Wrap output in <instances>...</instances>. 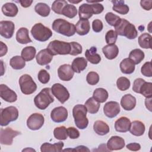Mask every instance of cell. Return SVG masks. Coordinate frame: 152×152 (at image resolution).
I'll use <instances>...</instances> for the list:
<instances>
[{
    "label": "cell",
    "mask_w": 152,
    "mask_h": 152,
    "mask_svg": "<svg viewBox=\"0 0 152 152\" xmlns=\"http://www.w3.org/2000/svg\"><path fill=\"white\" fill-rule=\"evenodd\" d=\"M103 28V25L101 20L99 19H96L93 21L92 28L94 32L99 33L102 30Z\"/></svg>",
    "instance_id": "obj_52"
},
{
    "label": "cell",
    "mask_w": 152,
    "mask_h": 152,
    "mask_svg": "<svg viewBox=\"0 0 152 152\" xmlns=\"http://www.w3.org/2000/svg\"><path fill=\"white\" fill-rule=\"evenodd\" d=\"M139 93L143 95L146 98H150L152 96V83L145 81L141 84Z\"/></svg>",
    "instance_id": "obj_40"
},
{
    "label": "cell",
    "mask_w": 152,
    "mask_h": 152,
    "mask_svg": "<svg viewBox=\"0 0 152 152\" xmlns=\"http://www.w3.org/2000/svg\"><path fill=\"white\" fill-rule=\"evenodd\" d=\"M84 106H86L87 110L91 114L96 113L100 108V103L96 100L93 97H90L85 102Z\"/></svg>",
    "instance_id": "obj_32"
},
{
    "label": "cell",
    "mask_w": 152,
    "mask_h": 152,
    "mask_svg": "<svg viewBox=\"0 0 152 152\" xmlns=\"http://www.w3.org/2000/svg\"><path fill=\"white\" fill-rule=\"evenodd\" d=\"M145 81V80L142 78H137L134 80V83H133V86H132V90L134 92L137 93H139V90L141 86V84Z\"/></svg>",
    "instance_id": "obj_53"
},
{
    "label": "cell",
    "mask_w": 152,
    "mask_h": 152,
    "mask_svg": "<svg viewBox=\"0 0 152 152\" xmlns=\"http://www.w3.org/2000/svg\"><path fill=\"white\" fill-rule=\"evenodd\" d=\"M64 145L63 142L59 141L57 143L52 144L48 142L43 143L40 147V150L42 152H60L62 150V148Z\"/></svg>",
    "instance_id": "obj_28"
},
{
    "label": "cell",
    "mask_w": 152,
    "mask_h": 152,
    "mask_svg": "<svg viewBox=\"0 0 152 152\" xmlns=\"http://www.w3.org/2000/svg\"><path fill=\"white\" fill-rule=\"evenodd\" d=\"M151 97L150 98H146L145 100V106L146 107L150 110L151 111Z\"/></svg>",
    "instance_id": "obj_60"
},
{
    "label": "cell",
    "mask_w": 152,
    "mask_h": 152,
    "mask_svg": "<svg viewBox=\"0 0 152 152\" xmlns=\"http://www.w3.org/2000/svg\"><path fill=\"white\" fill-rule=\"evenodd\" d=\"M2 11L3 14L8 17H13L16 16L18 12L17 6L12 2H7L2 7Z\"/></svg>",
    "instance_id": "obj_30"
},
{
    "label": "cell",
    "mask_w": 152,
    "mask_h": 152,
    "mask_svg": "<svg viewBox=\"0 0 152 152\" xmlns=\"http://www.w3.org/2000/svg\"><path fill=\"white\" fill-rule=\"evenodd\" d=\"M93 129L95 132L99 135H104L109 132L110 129L108 125L103 121H96L93 125Z\"/></svg>",
    "instance_id": "obj_29"
},
{
    "label": "cell",
    "mask_w": 152,
    "mask_h": 152,
    "mask_svg": "<svg viewBox=\"0 0 152 152\" xmlns=\"http://www.w3.org/2000/svg\"><path fill=\"white\" fill-rule=\"evenodd\" d=\"M53 95L61 103H64L69 98V93L63 85L60 83L54 84L51 88Z\"/></svg>",
    "instance_id": "obj_9"
},
{
    "label": "cell",
    "mask_w": 152,
    "mask_h": 152,
    "mask_svg": "<svg viewBox=\"0 0 152 152\" xmlns=\"http://www.w3.org/2000/svg\"><path fill=\"white\" fill-rule=\"evenodd\" d=\"M87 112L86 106L83 104H77L72 109L75 124L80 129H84L88 126V120L86 116Z\"/></svg>",
    "instance_id": "obj_3"
},
{
    "label": "cell",
    "mask_w": 152,
    "mask_h": 152,
    "mask_svg": "<svg viewBox=\"0 0 152 152\" xmlns=\"http://www.w3.org/2000/svg\"><path fill=\"white\" fill-rule=\"evenodd\" d=\"M131 85L130 81L128 78L125 77H119L116 81V86L119 90L121 91H125L128 90Z\"/></svg>",
    "instance_id": "obj_44"
},
{
    "label": "cell",
    "mask_w": 152,
    "mask_h": 152,
    "mask_svg": "<svg viewBox=\"0 0 152 152\" xmlns=\"http://www.w3.org/2000/svg\"><path fill=\"white\" fill-rule=\"evenodd\" d=\"M68 3L64 0H56L52 5V11L57 14H61L62 11L64 7L67 5Z\"/></svg>",
    "instance_id": "obj_43"
},
{
    "label": "cell",
    "mask_w": 152,
    "mask_h": 152,
    "mask_svg": "<svg viewBox=\"0 0 152 152\" xmlns=\"http://www.w3.org/2000/svg\"><path fill=\"white\" fill-rule=\"evenodd\" d=\"M52 27L55 31L67 37L73 36L76 32L75 26L74 24L62 18L54 20Z\"/></svg>",
    "instance_id": "obj_2"
},
{
    "label": "cell",
    "mask_w": 152,
    "mask_h": 152,
    "mask_svg": "<svg viewBox=\"0 0 152 152\" xmlns=\"http://www.w3.org/2000/svg\"><path fill=\"white\" fill-rule=\"evenodd\" d=\"M136 99L131 94L124 95L121 100V105L125 110H131L136 106Z\"/></svg>",
    "instance_id": "obj_19"
},
{
    "label": "cell",
    "mask_w": 152,
    "mask_h": 152,
    "mask_svg": "<svg viewBox=\"0 0 152 152\" xmlns=\"http://www.w3.org/2000/svg\"><path fill=\"white\" fill-rule=\"evenodd\" d=\"M121 71L125 74H132L135 70V64L129 58L124 59L119 65Z\"/></svg>",
    "instance_id": "obj_31"
},
{
    "label": "cell",
    "mask_w": 152,
    "mask_h": 152,
    "mask_svg": "<svg viewBox=\"0 0 152 152\" xmlns=\"http://www.w3.org/2000/svg\"><path fill=\"white\" fill-rule=\"evenodd\" d=\"M114 28L118 35L125 36L128 39H134L137 37L138 31L135 26L124 18H121Z\"/></svg>",
    "instance_id": "obj_1"
},
{
    "label": "cell",
    "mask_w": 152,
    "mask_h": 152,
    "mask_svg": "<svg viewBox=\"0 0 152 152\" xmlns=\"http://www.w3.org/2000/svg\"><path fill=\"white\" fill-rule=\"evenodd\" d=\"M126 148L131 150V151H138L141 148V145L140 144L137 143V142H132L126 145Z\"/></svg>",
    "instance_id": "obj_56"
},
{
    "label": "cell",
    "mask_w": 152,
    "mask_h": 152,
    "mask_svg": "<svg viewBox=\"0 0 152 152\" xmlns=\"http://www.w3.org/2000/svg\"><path fill=\"white\" fill-rule=\"evenodd\" d=\"M36 61L40 65H45L49 64L52 59L53 55L49 52L48 49H44L39 51L36 56Z\"/></svg>",
    "instance_id": "obj_18"
},
{
    "label": "cell",
    "mask_w": 152,
    "mask_h": 152,
    "mask_svg": "<svg viewBox=\"0 0 152 152\" xmlns=\"http://www.w3.org/2000/svg\"><path fill=\"white\" fill-rule=\"evenodd\" d=\"M91 7L93 11V14H99L103 12L104 10V7L102 4L100 3H94L92 4Z\"/></svg>",
    "instance_id": "obj_54"
},
{
    "label": "cell",
    "mask_w": 152,
    "mask_h": 152,
    "mask_svg": "<svg viewBox=\"0 0 152 152\" xmlns=\"http://www.w3.org/2000/svg\"><path fill=\"white\" fill-rule=\"evenodd\" d=\"M75 29L77 33L79 35L84 36L88 34L90 29L88 20L80 19L75 25Z\"/></svg>",
    "instance_id": "obj_22"
},
{
    "label": "cell",
    "mask_w": 152,
    "mask_h": 152,
    "mask_svg": "<svg viewBox=\"0 0 152 152\" xmlns=\"http://www.w3.org/2000/svg\"><path fill=\"white\" fill-rule=\"evenodd\" d=\"M17 2H19L23 7L27 8V7H30L31 5V4L33 2V1L32 0H27V1L20 0V1H17Z\"/></svg>",
    "instance_id": "obj_58"
},
{
    "label": "cell",
    "mask_w": 152,
    "mask_h": 152,
    "mask_svg": "<svg viewBox=\"0 0 152 152\" xmlns=\"http://www.w3.org/2000/svg\"><path fill=\"white\" fill-rule=\"evenodd\" d=\"M129 131L131 134L135 136H141L145 132V125L140 121H134L131 123Z\"/></svg>",
    "instance_id": "obj_24"
},
{
    "label": "cell",
    "mask_w": 152,
    "mask_h": 152,
    "mask_svg": "<svg viewBox=\"0 0 152 152\" xmlns=\"http://www.w3.org/2000/svg\"><path fill=\"white\" fill-rule=\"evenodd\" d=\"M61 14L69 18H72L77 15V9L74 5L67 4L63 8Z\"/></svg>",
    "instance_id": "obj_41"
},
{
    "label": "cell",
    "mask_w": 152,
    "mask_h": 152,
    "mask_svg": "<svg viewBox=\"0 0 152 152\" xmlns=\"http://www.w3.org/2000/svg\"><path fill=\"white\" fill-rule=\"evenodd\" d=\"M108 96V92L103 88H97L95 89L93 94V97L99 103H104L106 102Z\"/></svg>",
    "instance_id": "obj_35"
},
{
    "label": "cell",
    "mask_w": 152,
    "mask_h": 152,
    "mask_svg": "<svg viewBox=\"0 0 152 152\" xmlns=\"http://www.w3.org/2000/svg\"><path fill=\"white\" fill-rule=\"evenodd\" d=\"M52 120L56 123L64 122L68 118V110L63 106H58L54 108L50 113Z\"/></svg>",
    "instance_id": "obj_13"
},
{
    "label": "cell",
    "mask_w": 152,
    "mask_h": 152,
    "mask_svg": "<svg viewBox=\"0 0 152 152\" xmlns=\"http://www.w3.org/2000/svg\"><path fill=\"white\" fill-rule=\"evenodd\" d=\"M120 111V105L117 102H108L103 107V112L104 115L109 118H113L116 116Z\"/></svg>",
    "instance_id": "obj_12"
},
{
    "label": "cell",
    "mask_w": 152,
    "mask_h": 152,
    "mask_svg": "<svg viewBox=\"0 0 152 152\" xmlns=\"http://www.w3.org/2000/svg\"><path fill=\"white\" fill-rule=\"evenodd\" d=\"M19 85L21 92L24 94H31L37 89V85L28 74L21 75L19 79Z\"/></svg>",
    "instance_id": "obj_8"
},
{
    "label": "cell",
    "mask_w": 152,
    "mask_h": 152,
    "mask_svg": "<svg viewBox=\"0 0 152 152\" xmlns=\"http://www.w3.org/2000/svg\"><path fill=\"white\" fill-rule=\"evenodd\" d=\"M0 125L2 126L8 125L10 122L15 121L18 117V110L15 106H8L1 109Z\"/></svg>",
    "instance_id": "obj_7"
},
{
    "label": "cell",
    "mask_w": 152,
    "mask_h": 152,
    "mask_svg": "<svg viewBox=\"0 0 152 152\" xmlns=\"http://www.w3.org/2000/svg\"><path fill=\"white\" fill-rule=\"evenodd\" d=\"M118 38V34L113 30H109L105 35L106 42L108 45L115 44Z\"/></svg>",
    "instance_id": "obj_47"
},
{
    "label": "cell",
    "mask_w": 152,
    "mask_h": 152,
    "mask_svg": "<svg viewBox=\"0 0 152 152\" xmlns=\"http://www.w3.org/2000/svg\"><path fill=\"white\" fill-rule=\"evenodd\" d=\"M11 66L14 69H21L26 65V62L20 56H14L10 61Z\"/></svg>",
    "instance_id": "obj_39"
},
{
    "label": "cell",
    "mask_w": 152,
    "mask_h": 152,
    "mask_svg": "<svg viewBox=\"0 0 152 152\" xmlns=\"http://www.w3.org/2000/svg\"><path fill=\"white\" fill-rule=\"evenodd\" d=\"M121 18H120L118 15H115L113 12H109L106 13L105 15V20L106 22L112 26H115L118 23L119 21Z\"/></svg>",
    "instance_id": "obj_45"
},
{
    "label": "cell",
    "mask_w": 152,
    "mask_h": 152,
    "mask_svg": "<svg viewBox=\"0 0 152 152\" xmlns=\"http://www.w3.org/2000/svg\"><path fill=\"white\" fill-rule=\"evenodd\" d=\"M0 45H1V49H0V56H2L5 55H6L8 48L5 44H4L2 42H0Z\"/></svg>",
    "instance_id": "obj_57"
},
{
    "label": "cell",
    "mask_w": 152,
    "mask_h": 152,
    "mask_svg": "<svg viewBox=\"0 0 152 152\" xmlns=\"http://www.w3.org/2000/svg\"><path fill=\"white\" fill-rule=\"evenodd\" d=\"M16 40L21 44H27L31 42L28 34V30L26 27H21L16 33Z\"/></svg>",
    "instance_id": "obj_26"
},
{
    "label": "cell",
    "mask_w": 152,
    "mask_h": 152,
    "mask_svg": "<svg viewBox=\"0 0 152 152\" xmlns=\"http://www.w3.org/2000/svg\"><path fill=\"white\" fill-rule=\"evenodd\" d=\"M66 131L68 135L71 139H77L80 137V132L74 127H68Z\"/></svg>",
    "instance_id": "obj_51"
},
{
    "label": "cell",
    "mask_w": 152,
    "mask_h": 152,
    "mask_svg": "<svg viewBox=\"0 0 152 152\" xmlns=\"http://www.w3.org/2000/svg\"><path fill=\"white\" fill-rule=\"evenodd\" d=\"M69 2H71V3H79L80 2H81L82 0H80V1H71V0H69L68 1Z\"/></svg>",
    "instance_id": "obj_61"
},
{
    "label": "cell",
    "mask_w": 152,
    "mask_h": 152,
    "mask_svg": "<svg viewBox=\"0 0 152 152\" xmlns=\"http://www.w3.org/2000/svg\"><path fill=\"white\" fill-rule=\"evenodd\" d=\"M138 41L141 48L144 49H151V36L149 33H144L141 34L139 36Z\"/></svg>",
    "instance_id": "obj_36"
},
{
    "label": "cell",
    "mask_w": 152,
    "mask_h": 152,
    "mask_svg": "<svg viewBox=\"0 0 152 152\" xmlns=\"http://www.w3.org/2000/svg\"><path fill=\"white\" fill-rule=\"evenodd\" d=\"M27 150H32V151H35L34 149H28V148H26V149H24V150H23V151H27Z\"/></svg>",
    "instance_id": "obj_62"
},
{
    "label": "cell",
    "mask_w": 152,
    "mask_h": 152,
    "mask_svg": "<svg viewBox=\"0 0 152 152\" xmlns=\"http://www.w3.org/2000/svg\"><path fill=\"white\" fill-rule=\"evenodd\" d=\"M125 140L119 136H112L106 144L107 148L109 151L121 150L125 147Z\"/></svg>",
    "instance_id": "obj_17"
},
{
    "label": "cell",
    "mask_w": 152,
    "mask_h": 152,
    "mask_svg": "<svg viewBox=\"0 0 152 152\" xmlns=\"http://www.w3.org/2000/svg\"><path fill=\"white\" fill-rule=\"evenodd\" d=\"M86 80L88 84H89L90 85H96L99 83V75L97 72L94 71H90L87 75Z\"/></svg>",
    "instance_id": "obj_46"
},
{
    "label": "cell",
    "mask_w": 152,
    "mask_h": 152,
    "mask_svg": "<svg viewBox=\"0 0 152 152\" xmlns=\"http://www.w3.org/2000/svg\"><path fill=\"white\" fill-rule=\"evenodd\" d=\"M45 122L44 116L39 113L31 114L27 120V126L31 130H38L42 128Z\"/></svg>",
    "instance_id": "obj_11"
},
{
    "label": "cell",
    "mask_w": 152,
    "mask_h": 152,
    "mask_svg": "<svg viewBox=\"0 0 152 152\" xmlns=\"http://www.w3.org/2000/svg\"><path fill=\"white\" fill-rule=\"evenodd\" d=\"M20 134V132L13 130L11 128H7L5 129L1 128L0 130L1 144L7 145H10L12 144L13 138Z\"/></svg>",
    "instance_id": "obj_10"
},
{
    "label": "cell",
    "mask_w": 152,
    "mask_h": 152,
    "mask_svg": "<svg viewBox=\"0 0 152 152\" xmlns=\"http://www.w3.org/2000/svg\"><path fill=\"white\" fill-rule=\"evenodd\" d=\"M113 5L112 9L116 12L125 15L129 12V7L124 4V1H112Z\"/></svg>",
    "instance_id": "obj_33"
},
{
    "label": "cell",
    "mask_w": 152,
    "mask_h": 152,
    "mask_svg": "<svg viewBox=\"0 0 152 152\" xmlns=\"http://www.w3.org/2000/svg\"><path fill=\"white\" fill-rule=\"evenodd\" d=\"M145 55L142 50L140 49H135L131 51L129 54V59L136 65L140 64L144 58Z\"/></svg>",
    "instance_id": "obj_34"
},
{
    "label": "cell",
    "mask_w": 152,
    "mask_h": 152,
    "mask_svg": "<svg viewBox=\"0 0 152 152\" xmlns=\"http://www.w3.org/2000/svg\"><path fill=\"white\" fill-rule=\"evenodd\" d=\"M0 96L3 100L10 103L14 102L17 99L16 93L3 84L0 85Z\"/></svg>",
    "instance_id": "obj_15"
},
{
    "label": "cell",
    "mask_w": 152,
    "mask_h": 152,
    "mask_svg": "<svg viewBox=\"0 0 152 152\" xmlns=\"http://www.w3.org/2000/svg\"><path fill=\"white\" fill-rule=\"evenodd\" d=\"M31 33L33 38L39 42H45L52 36L51 30L40 23H36L32 27Z\"/></svg>",
    "instance_id": "obj_5"
},
{
    "label": "cell",
    "mask_w": 152,
    "mask_h": 152,
    "mask_svg": "<svg viewBox=\"0 0 152 152\" xmlns=\"http://www.w3.org/2000/svg\"><path fill=\"white\" fill-rule=\"evenodd\" d=\"M71 46V51L69 55L72 56H76L82 53L83 48L81 45L75 42H69Z\"/></svg>",
    "instance_id": "obj_48"
},
{
    "label": "cell",
    "mask_w": 152,
    "mask_h": 152,
    "mask_svg": "<svg viewBox=\"0 0 152 152\" xmlns=\"http://www.w3.org/2000/svg\"><path fill=\"white\" fill-rule=\"evenodd\" d=\"M87 66V61L83 57H78L75 58L72 62V68L74 72L80 73L84 70Z\"/></svg>",
    "instance_id": "obj_25"
},
{
    "label": "cell",
    "mask_w": 152,
    "mask_h": 152,
    "mask_svg": "<svg viewBox=\"0 0 152 152\" xmlns=\"http://www.w3.org/2000/svg\"><path fill=\"white\" fill-rule=\"evenodd\" d=\"M34 10L36 13L42 17L48 16L50 12L49 6L43 2L37 3L34 7Z\"/></svg>",
    "instance_id": "obj_38"
},
{
    "label": "cell",
    "mask_w": 152,
    "mask_h": 152,
    "mask_svg": "<svg viewBox=\"0 0 152 152\" xmlns=\"http://www.w3.org/2000/svg\"><path fill=\"white\" fill-rule=\"evenodd\" d=\"M72 151H90V150L86 146L84 145H79L75 147V148L72 149Z\"/></svg>",
    "instance_id": "obj_59"
},
{
    "label": "cell",
    "mask_w": 152,
    "mask_h": 152,
    "mask_svg": "<svg viewBox=\"0 0 152 152\" xmlns=\"http://www.w3.org/2000/svg\"><path fill=\"white\" fill-rule=\"evenodd\" d=\"M85 56L88 61L93 64H97L101 61V57L97 53V48L92 46L89 49H87L85 52Z\"/></svg>",
    "instance_id": "obj_23"
},
{
    "label": "cell",
    "mask_w": 152,
    "mask_h": 152,
    "mask_svg": "<svg viewBox=\"0 0 152 152\" xmlns=\"http://www.w3.org/2000/svg\"><path fill=\"white\" fill-rule=\"evenodd\" d=\"M47 49L53 56L57 55H68L70 53L71 46L69 42L55 40L49 43Z\"/></svg>",
    "instance_id": "obj_6"
},
{
    "label": "cell",
    "mask_w": 152,
    "mask_h": 152,
    "mask_svg": "<svg viewBox=\"0 0 152 152\" xmlns=\"http://www.w3.org/2000/svg\"><path fill=\"white\" fill-rule=\"evenodd\" d=\"M53 135L55 138L59 140H65L68 137L66 128L64 126L56 127L54 129Z\"/></svg>",
    "instance_id": "obj_42"
},
{
    "label": "cell",
    "mask_w": 152,
    "mask_h": 152,
    "mask_svg": "<svg viewBox=\"0 0 152 152\" xmlns=\"http://www.w3.org/2000/svg\"><path fill=\"white\" fill-rule=\"evenodd\" d=\"M15 30V25L11 21H0V34L6 38L10 39L12 37Z\"/></svg>",
    "instance_id": "obj_14"
},
{
    "label": "cell",
    "mask_w": 152,
    "mask_h": 152,
    "mask_svg": "<svg viewBox=\"0 0 152 152\" xmlns=\"http://www.w3.org/2000/svg\"><path fill=\"white\" fill-rule=\"evenodd\" d=\"M51 88H44L37 94L34 99L35 106L40 110L46 109L49 105L54 101L53 94L51 93Z\"/></svg>",
    "instance_id": "obj_4"
},
{
    "label": "cell",
    "mask_w": 152,
    "mask_h": 152,
    "mask_svg": "<svg viewBox=\"0 0 152 152\" xmlns=\"http://www.w3.org/2000/svg\"><path fill=\"white\" fill-rule=\"evenodd\" d=\"M36 50L33 46L25 47L21 51V57L25 61H30L33 60L36 55Z\"/></svg>",
    "instance_id": "obj_37"
},
{
    "label": "cell",
    "mask_w": 152,
    "mask_h": 152,
    "mask_svg": "<svg viewBox=\"0 0 152 152\" xmlns=\"http://www.w3.org/2000/svg\"><path fill=\"white\" fill-rule=\"evenodd\" d=\"M74 72L71 65L69 64H64L61 65L58 69V75L62 81H68L71 80L74 76Z\"/></svg>",
    "instance_id": "obj_16"
},
{
    "label": "cell",
    "mask_w": 152,
    "mask_h": 152,
    "mask_svg": "<svg viewBox=\"0 0 152 152\" xmlns=\"http://www.w3.org/2000/svg\"><path fill=\"white\" fill-rule=\"evenodd\" d=\"M93 14L91 4H83L79 7L78 15L80 19H86L91 18Z\"/></svg>",
    "instance_id": "obj_27"
},
{
    "label": "cell",
    "mask_w": 152,
    "mask_h": 152,
    "mask_svg": "<svg viewBox=\"0 0 152 152\" xmlns=\"http://www.w3.org/2000/svg\"><path fill=\"white\" fill-rule=\"evenodd\" d=\"M131 123L129 119L125 116H122L115 122V130L119 132H126L129 131Z\"/></svg>",
    "instance_id": "obj_20"
},
{
    "label": "cell",
    "mask_w": 152,
    "mask_h": 152,
    "mask_svg": "<svg viewBox=\"0 0 152 152\" xmlns=\"http://www.w3.org/2000/svg\"><path fill=\"white\" fill-rule=\"evenodd\" d=\"M141 74L148 77H152V68H151V62L150 61L146 62L141 68Z\"/></svg>",
    "instance_id": "obj_49"
},
{
    "label": "cell",
    "mask_w": 152,
    "mask_h": 152,
    "mask_svg": "<svg viewBox=\"0 0 152 152\" xmlns=\"http://www.w3.org/2000/svg\"><path fill=\"white\" fill-rule=\"evenodd\" d=\"M102 51L107 59L112 60L118 56L119 53V48L115 44L107 45L102 48Z\"/></svg>",
    "instance_id": "obj_21"
},
{
    "label": "cell",
    "mask_w": 152,
    "mask_h": 152,
    "mask_svg": "<svg viewBox=\"0 0 152 152\" xmlns=\"http://www.w3.org/2000/svg\"><path fill=\"white\" fill-rule=\"evenodd\" d=\"M37 78L40 83L42 84H46L50 80V75L45 69H41L38 73Z\"/></svg>",
    "instance_id": "obj_50"
},
{
    "label": "cell",
    "mask_w": 152,
    "mask_h": 152,
    "mask_svg": "<svg viewBox=\"0 0 152 152\" xmlns=\"http://www.w3.org/2000/svg\"><path fill=\"white\" fill-rule=\"evenodd\" d=\"M140 5L143 9L147 11H149L151 9V7H152V1L151 0H148V1L142 0L140 1Z\"/></svg>",
    "instance_id": "obj_55"
}]
</instances>
